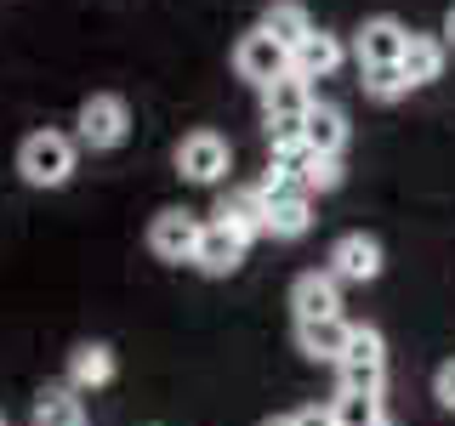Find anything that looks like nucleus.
Segmentation results:
<instances>
[{"instance_id":"23","label":"nucleus","mask_w":455,"mask_h":426,"mask_svg":"<svg viewBox=\"0 0 455 426\" xmlns=\"http://www.w3.org/2000/svg\"><path fill=\"white\" fill-rule=\"evenodd\" d=\"M262 137H267V160H284V165H302V154H307L302 120H284V125H262Z\"/></svg>"},{"instance_id":"7","label":"nucleus","mask_w":455,"mask_h":426,"mask_svg":"<svg viewBox=\"0 0 455 426\" xmlns=\"http://www.w3.org/2000/svg\"><path fill=\"white\" fill-rule=\"evenodd\" d=\"M381 267H387V250H381L376 233H364V227H353V233H341L331 256H324V273L336 284H376Z\"/></svg>"},{"instance_id":"25","label":"nucleus","mask_w":455,"mask_h":426,"mask_svg":"<svg viewBox=\"0 0 455 426\" xmlns=\"http://www.w3.org/2000/svg\"><path fill=\"white\" fill-rule=\"evenodd\" d=\"M433 398H438V404H444L450 415H455V359L438 364V375H433Z\"/></svg>"},{"instance_id":"3","label":"nucleus","mask_w":455,"mask_h":426,"mask_svg":"<svg viewBox=\"0 0 455 426\" xmlns=\"http://www.w3.org/2000/svg\"><path fill=\"white\" fill-rule=\"evenodd\" d=\"M125 137H132V103L120 91H92L75 108V142L80 148L114 154V148H125Z\"/></svg>"},{"instance_id":"26","label":"nucleus","mask_w":455,"mask_h":426,"mask_svg":"<svg viewBox=\"0 0 455 426\" xmlns=\"http://www.w3.org/2000/svg\"><path fill=\"white\" fill-rule=\"evenodd\" d=\"M291 415H296V426H336L331 421V404H324V409L319 404H313V409H291Z\"/></svg>"},{"instance_id":"10","label":"nucleus","mask_w":455,"mask_h":426,"mask_svg":"<svg viewBox=\"0 0 455 426\" xmlns=\"http://www.w3.org/2000/svg\"><path fill=\"white\" fill-rule=\"evenodd\" d=\"M341 63H347V40L331 35V28H313V35H302L291 46V75L307 80V85L313 80H331Z\"/></svg>"},{"instance_id":"18","label":"nucleus","mask_w":455,"mask_h":426,"mask_svg":"<svg viewBox=\"0 0 455 426\" xmlns=\"http://www.w3.org/2000/svg\"><path fill=\"white\" fill-rule=\"evenodd\" d=\"M353 324L347 319H313V324H296V352L313 364H336L341 347H347Z\"/></svg>"},{"instance_id":"24","label":"nucleus","mask_w":455,"mask_h":426,"mask_svg":"<svg viewBox=\"0 0 455 426\" xmlns=\"http://www.w3.org/2000/svg\"><path fill=\"white\" fill-rule=\"evenodd\" d=\"M359 85L370 103H398V97H410V80L398 75V68H359Z\"/></svg>"},{"instance_id":"28","label":"nucleus","mask_w":455,"mask_h":426,"mask_svg":"<svg viewBox=\"0 0 455 426\" xmlns=\"http://www.w3.org/2000/svg\"><path fill=\"white\" fill-rule=\"evenodd\" d=\"M262 426H296V415H267Z\"/></svg>"},{"instance_id":"29","label":"nucleus","mask_w":455,"mask_h":426,"mask_svg":"<svg viewBox=\"0 0 455 426\" xmlns=\"http://www.w3.org/2000/svg\"><path fill=\"white\" fill-rule=\"evenodd\" d=\"M0 426H6V415H0Z\"/></svg>"},{"instance_id":"27","label":"nucleus","mask_w":455,"mask_h":426,"mask_svg":"<svg viewBox=\"0 0 455 426\" xmlns=\"http://www.w3.org/2000/svg\"><path fill=\"white\" fill-rule=\"evenodd\" d=\"M438 40H444V46H455V6L444 12V28H438Z\"/></svg>"},{"instance_id":"11","label":"nucleus","mask_w":455,"mask_h":426,"mask_svg":"<svg viewBox=\"0 0 455 426\" xmlns=\"http://www.w3.org/2000/svg\"><path fill=\"white\" fill-rule=\"evenodd\" d=\"M291 312H296V324L341 319V284L324 273V267H307V273H296V279H291Z\"/></svg>"},{"instance_id":"6","label":"nucleus","mask_w":455,"mask_h":426,"mask_svg":"<svg viewBox=\"0 0 455 426\" xmlns=\"http://www.w3.org/2000/svg\"><path fill=\"white\" fill-rule=\"evenodd\" d=\"M228 63H234V75L245 85H274L279 75H291V46H279L267 28H245V35L234 40V51H228Z\"/></svg>"},{"instance_id":"5","label":"nucleus","mask_w":455,"mask_h":426,"mask_svg":"<svg viewBox=\"0 0 455 426\" xmlns=\"http://www.w3.org/2000/svg\"><path fill=\"white\" fill-rule=\"evenodd\" d=\"M199 227H205V222H199L194 210H182V205L154 210V217H148V233H142V239H148V256H154V262H165V267H182V262L194 267Z\"/></svg>"},{"instance_id":"13","label":"nucleus","mask_w":455,"mask_h":426,"mask_svg":"<svg viewBox=\"0 0 455 426\" xmlns=\"http://www.w3.org/2000/svg\"><path fill=\"white\" fill-rule=\"evenodd\" d=\"M114 375H120V359H114L108 341H80V347L68 352L63 387H75V392H103V387H114Z\"/></svg>"},{"instance_id":"20","label":"nucleus","mask_w":455,"mask_h":426,"mask_svg":"<svg viewBox=\"0 0 455 426\" xmlns=\"http://www.w3.org/2000/svg\"><path fill=\"white\" fill-rule=\"evenodd\" d=\"M256 28H267V35L279 40V46H296L302 35H313V12L302 6V0H267L262 6V18H256Z\"/></svg>"},{"instance_id":"4","label":"nucleus","mask_w":455,"mask_h":426,"mask_svg":"<svg viewBox=\"0 0 455 426\" xmlns=\"http://www.w3.org/2000/svg\"><path fill=\"white\" fill-rule=\"evenodd\" d=\"M381 381H387V341L370 324H353L347 347L336 359V387L341 392H381Z\"/></svg>"},{"instance_id":"15","label":"nucleus","mask_w":455,"mask_h":426,"mask_svg":"<svg viewBox=\"0 0 455 426\" xmlns=\"http://www.w3.org/2000/svg\"><path fill=\"white\" fill-rule=\"evenodd\" d=\"M307 227H313V193H302V188L267 193V239L296 245V239H307Z\"/></svg>"},{"instance_id":"2","label":"nucleus","mask_w":455,"mask_h":426,"mask_svg":"<svg viewBox=\"0 0 455 426\" xmlns=\"http://www.w3.org/2000/svg\"><path fill=\"white\" fill-rule=\"evenodd\" d=\"M171 165H177V177L188 182V188H222L228 170H234V148H228L222 131L199 125V131H182V137H177Z\"/></svg>"},{"instance_id":"17","label":"nucleus","mask_w":455,"mask_h":426,"mask_svg":"<svg viewBox=\"0 0 455 426\" xmlns=\"http://www.w3.org/2000/svg\"><path fill=\"white\" fill-rule=\"evenodd\" d=\"M262 125H284V120H302L313 108V85L296 80V75H279L274 85H262Z\"/></svg>"},{"instance_id":"19","label":"nucleus","mask_w":455,"mask_h":426,"mask_svg":"<svg viewBox=\"0 0 455 426\" xmlns=\"http://www.w3.org/2000/svg\"><path fill=\"white\" fill-rule=\"evenodd\" d=\"M28 426H92V415H85V398L75 387H40Z\"/></svg>"},{"instance_id":"30","label":"nucleus","mask_w":455,"mask_h":426,"mask_svg":"<svg viewBox=\"0 0 455 426\" xmlns=\"http://www.w3.org/2000/svg\"><path fill=\"white\" fill-rule=\"evenodd\" d=\"M381 426H393V421H381Z\"/></svg>"},{"instance_id":"16","label":"nucleus","mask_w":455,"mask_h":426,"mask_svg":"<svg viewBox=\"0 0 455 426\" xmlns=\"http://www.w3.org/2000/svg\"><path fill=\"white\" fill-rule=\"evenodd\" d=\"M444 63H450L444 40H438V35H416V28H410V46H404V57H398V75L410 80V91L444 80Z\"/></svg>"},{"instance_id":"21","label":"nucleus","mask_w":455,"mask_h":426,"mask_svg":"<svg viewBox=\"0 0 455 426\" xmlns=\"http://www.w3.org/2000/svg\"><path fill=\"white\" fill-rule=\"evenodd\" d=\"M341 182H347V165L331 160V154H302V165H296V188L302 193H336Z\"/></svg>"},{"instance_id":"1","label":"nucleus","mask_w":455,"mask_h":426,"mask_svg":"<svg viewBox=\"0 0 455 426\" xmlns=\"http://www.w3.org/2000/svg\"><path fill=\"white\" fill-rule=\"evenodd\" d=\"M75 170H80V142H75V131L40 125V131H28L18 142V177H23V188H40V193L68 188V182H75Z\"/></svg>"},{"instance_id":"14","label":"nucleus","mask_w":455,"mask_h":426,"mask_svg":"<svg viewBox=\"0 0 455 426\" xmlns=\"http://www.w3.org/2000/svg\"><path fill=\"white\" fill-rule=\"evenodd\" d=\"M302 137H307V154H331V160H341L347 142H353V125H347V114H341L336 103H319V97H313V108L302 114Z\"/></svg>"},{"instance_id":"12","label":"nucleus","mask_w":455,"mask_h":426,"mask_svg":"<svg viewBox=\"0 0 455 426\" xmlns=\"http://www.w3.org/2000/svg\"><path fill=\"white\" fill-rule=\"evenodd\" d=\"M245 256H251V245L239 233H228L222 222H205L199 227V250H194V267L205 279H234L239 267H245Z\"/></svg>"},{"instance_id":"9","label":"nucleus","mask_w":455,"mask_h":426,"mask_svg":"<svg viewBox=\"0 0 455 426\" xmlns=\"http://www.w3.org/2000/svg\"><path fill=\"white\" fill-rule=\"evenodd\" d=\"M211 222H222L228 233H239L245 245H256V239H267V193L256 188V182H245V188H228L217 199V210H211Z\"/></svg>"},{"instance_id":"8","label":"nucleus","mask_w":455,"mask_h":426,"mask_svg":"<svg viewBox=\"0 0 455 426\" xmlns=\"http://www.w3.org/2000/svg\"><path fill=\"white\" fill-rule=\"evenodd\" d=\"M410 46V28L393 18V12H376V18H364L359 28H353V46L347 57L359 68H398V57H404Z\"/></svg>"},{"instance_id":"22","label":"nucleus","mask_w":455,"mask_h":426,"mask_svg":"<svg viewBox=\"0 0 455 426\" xmlns=\"http://www.w3.org/2000/svg\"><path fill=\"white\" fill-rule=\"evenodd\" d=\"M331 421L336 426H381L387 415H381V392H341L331 398Z\"/></svg>"}]
</instances>
